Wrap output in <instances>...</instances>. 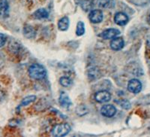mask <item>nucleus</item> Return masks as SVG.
<instances>
[{
  "mask_svg": "<svg viewBox=\"0 0 150 137\" xmlns=\"http://www.w3.org/2000/svg\"><path fill=\"white\" fill-rule=\"evenodd\" d=\"M3 97H4V93L2 92V91H0V101L3 99Z\"/></svg>",
  "mask_w": 150,
  "mask_h": 137,
  "instance_id": "b1692460",
  "label": "nucleus"
},
{
  "mask_svg": "<svg viewBox=\"0 0 150 137\" xmlns=\"http://www.w3.org/2000/svg\"><path fill=\"white\" fill-rule=\"evenodd\" d=\"M46 69L41 64H33L29 68V75L33 79L41 80V79L45 78V76H46Z\"/></svg>",
  "mask_w": 150,
  "mask_h": 137,
  "instance_id": "f257e3e1",
  "label": "nucleus"
},
{
  "mask_svg": "<svg viewBox=\"0 0 150 137\" xmlns=\"http://www.w3.org/2000/svg\"><path fill=\"white\" fill-rule=\"evenodd\" d=\"M59 102V104L61 105V106L65 108H68L69 107L71 106L72 105V102L70 98H69V96H68L66 93L63 92V91H62L60 93Z\"/></svg>",
  "mask_w": 150,
  "mask_h": 137,
  "instance_id": "6e6552de",
  "label": "nucleus"
},
{
  "mask_svg": "<svg viewBox=\"0 0 150 137\" xmlns=\"http://www.w3.org/2000/svg\"><path fill=\"white\" fill-rule=\"evenodd\" d=\"M23 34L27 39H33L35 37L36 31L32 26L26 25L23 28Z\"/></svg>",
  "mask_w": 150,
  "mask_h": 137,
  "instance_id": "ddd939ff",
  "label": "nucleus"
},
{
  "mask_svg": "<svg viewBox=\"0 0 150 137\" xmlns=\"http://www.w3.org/2000/svg\"><path fill=\"white\" fill-rule=\"evenodd\" d=\"M94 5L95 3L93 0H82L80 2V6L84 11H91L93 9Z\"/></svg>",
  "mask_w": 150,
  "mask_h": 137,
  "instance_id": "4468645a",
  "label": "nucleus"
},
{
  "mask_svg": "<svg viewBox=\"0 0 150 137\" xmlns=\"http://www.w3.org/2000/svg\"><path fill=\"white\" fill-rule=\"evenodd\" d=\"M33 17L38 20L46 19L49 17V13L45 9H39L36 10L33 14Z\"/></svg>",
  "mask_w": 150,
  "mask_h": 137,
  "instance_id": "f8f14e48",
  "label": "nucleus"
},
{
  "mask_svg": "<svg viewBox=\"0 0 150 137\" xmlns=\"http://www.w3.org/2000/svg\"><path fill=\"white\" fill-rule=\"evenodd\" d=\"M59 83L62 87L68 88L72 84V80L68 77H62L59 79Z\"/></svg>",
  "mask_w": 150,
  "mask_h": 137,
  "instance_id": "aec40b11",
  "label": "nucleus"
},
{
  "mask_svg": "<svg viewBox=\"0 0 150 137\" xmlns=\"http://www.w3.org/2000/svg\"><path fill=\"white\" fill-rule=\"evenodd\" d=\"M116 103L118 105H120V106L124 109L128 110L131 108V103L128 101V99H117V100H116Z\"/></svg>",
  "mask_w": 150,
  "mask_h": 137,
  "instance_id": "f3484780",
  "label": "nucleus"
},
{
  "mask_svg": "<svg viewBox=\"0 0 150 137\" xmlns=\"http://www.w3.org/2000/svg\"><path fill=\"white\" fill-rule=\"evenodd\" d=\"M70 21L68 17H62L58 22V28L61 31H66L69 27Z\"/></svg>",
  "mask_w": 150,
  "mask_h": 137,
  "instance_id": "2eb2a0df",
  "label": "nucleus"
},
{
  "mask_svg": "<svg viewBox=\"0 0 150 137\" xmlns=\"http://www.w3.org/2000/svg\"><path fill=\"white\" fill-rule=\"evenodd\" d=\"M128 15L124 12H118L114 16V21L119 26H124L128 22Z\"/></svg>",
  "mask_w": 150,
  "mask_h": 137,
  "instance_id": "1a4fd4ad",
  "label": "nucleus"
},
{
  "mask_svg": "<svg viewBox=\"0 0 150 137\" xmlns=\"http://www.w3.org/2000/svg\"><path fill=\"white\" fill-rule=\"evenodd\" d=\"M110 99L111 94L108 91H99L95 94V99L98 103H107L109 102Z\"/></svg>",
  "mask_w": 150,
  "mask_h": 137,
  "instance_id": "39448f33",
  "label": "nucleus"
},
{
  "mask_svg": "<svg viewBox=\"0 0 150 137\" xmlns=\"http://www.w3.org/2000/svg\"><path fill=\"white\" fill-rule=\"evenodd\" d=\"M89 18L90 21L93 24H99L103 21L104 18V14L101 10L96 9V10H92L89 13Z\"/></svg>",
  "mask_w": 150,
  "mask_h": 137,
  "instance_id": "20e7f679",
  "label": "nucleus"
},
{
  "mask_svg": "<svg viewBox=\"0 0 150 137\" xmlns=\"http://www.w3.org/2000/svg\"><path fill=\"white\" fill-rule=\"evenodd\" d=\"M85 33V24L83 21H79L76 28V34L78 36H81Z\"/></svg>",
  "mask_w": 150,
  "mask_h": 137,
  "instance_id": "dca6fc26",
  "label": "nucleus"
},
{
  "mask_svg": "<svg viewBox=\"0 0 150 137\" xmlns=\"http://www.w3.org/2000/svg\"><path fill=\"white\" fill-rule=\"evenodd\" d=\"M9 16V4L7 0H0V17L7 18Z\"/></svg>",
  "mask_w": 150,
  "mask_h": 137,
  "instance_id": "9d476101",
  "label": "nucleus"
},
{
  "mask_svg": "<svg viewBox=\"0 0 150 137\" xmlns=\"http://www.w3.org/2000/svg\"><path fill=\"white\" fill-rule=\"evenodd\" d=\"M149 20H150V15H149Z\"/></svg>",
  "mask_w": 150,
  "mask_h": 137,
  "instance_id": "a878e982",
  "label": "nucleus"
},
{
  "mask_svg": "<svg viewBox=\"0 0 150 137\" xmlns=\"http://www.w3.org/2000/svg\"><path fill=\"white\" fill-rule=\"evenodd\" d=\"M125 45V41L122 38L118 37V38H114L110 41V48L113 51H120L122 49Z\"/></svg>",
  "mask_w": 150,
  "mask_h": 137,
  "instance_id": "9b49d317",
  "label": "nucleus"
},
{
  "mask_svg": "<svg viewBox=\"0 0 150 137\" xmlns=\"http://www.w3.org/2000/svg\"><path fill=\"white\" fill-rule=\"evenodd\" d=\"M71 131V127L68 123H60L55 126L52 130V135L56 137H62L68 134Z\"/></svg>",
  "mask_w": 150,
  "mask_h": 137,
  "instance_id": "f03ea898",
  "label": "nucleus"
},
{
  "mask_svg": "<svg viewBox=\"0 0 150 137\" xmlns=\"http://www.w3.org/2000/svg\"><path fill=\"white\" fill-rule=\"evenodd\" d=\"M101 113L104 117L112 118L116 115V108L112 105H105L101 108Z\"/></svg>",
  "mask_w": 150,
  "mask_h": 137,
  "instance_id": "0eeeda50",
  "label": "nucleus"
},
{
  "mask_svg": "<svg viewBox=\"0 0 150 137\" xmlns=\"http://www.w3.org/2000/svg\"><path fill=\"white\" fill-rule=\"evenodd\" d=\"M146 43H147V45H148L149 47H150V36H149L148 38H147V40H146Z\"/></svg>",
  "mask_w": 150,
  "mask_h": 137,
  "instance_id": "393cba45",
  "label": "nucleus"
},
{
  "mask_svg": "<svg viewBox=\"0 0 150 137\" xmlns=\"http://www.w3.org/2000/svg\"><path fill=\"white\" fill-rule=\"evenodd\" d=\"M96 4L101 9H106L110 5V0H96Z\"/></svg>",
  "mask_w": 150,
  "mask_h": 137,
  "instance_id": "412c9836",
  "label": "nucleus"
},
{
  "mask_svg": "<svg viewBox=\"0 0 150 137\" xmlns=\"http://www.w3.org/2000/svg\"><path fill=\"white\" fill-rule=\"evenodd\" d=\"M36 99V96H34V95H31V96H28L24 98L22 100V103H21V106H28L30 103H33Z\"/></svg>",
  "mask_w": 150,
  "mask_h": 137,
  "instance_id": "a211bd4d",
  "label": "nucleus"
},
{
  "mask_svg": "<svg viewBox=\"0 0 150 137\" xmlns=\"http://www.w3.org/2000/svg\"><path fill=\"white\" fill-rule=\"evenodd\" d=\"M7 41V36L3 33H0V48H2L5 45Z\"/></svg>",
  "mask_w": 150,
  "mask_h": 137,
  "instance_id": "4be33fe9",
  "label": "nucleus"
},
{
  "mask_svg": "<svg viewBox=\"0 0 150 137\" xmlns=\"http://www.w3.org/2000/svg\"><path fill=\"white\" fill-rule=\"evenodd\" d=\"M120 34V31L117 29L110 28V29H105L101 33V37L104 39H112L116 38Z\"/></svg>",
  "mask_w": 150,
  "mask_h": 137,
  "instance_id": "423d86ee",
  "label": "nucleus"
},
{
  "mask_svg": "<svg viewBox=\"0 0 150 137\" xmlns=\"http://www.w3.org/2000/svg\"><path fill=\"white\" fill-rule=\"evenodd\" d=\"M128 90L133 93H138L142 90V84L138 79L133 78L129 81L128 84Z\"/></svg>",
  "mask_w": 150,
  "mask_h": 137,
  "instance_id": "7ed1b4c3",
  "label": "nucleus"
},
{
  "mask_svg": "<svg viewBox=\"0 0 150 137\" xmlns=\"http://www.w3.org/2000/svg\"><path fill=\"white\" fill-rule=\"evenodd\" d=\"M141 104L143 105H149L150 104V94L146 95L144 97L142 98Z\"/></svg>",
  "mask_w": 150,
  "mask_h": 137,
  "instance_id": "5701e85b",
  "label": "nucleus"
},
{
  "mask_svg": "<svg viewBox=\"0 0 150 137\" xmlns=\"http://www.w3.org/2000/svg\"><path fill=\"white\" fill-rule=\"evenodd\" d=\"M88 111L89 110H88L87 107L84 106V105H80V106H77V108H76V113L78 115H80V116L86 115L88 113Z\"/></svg>",
  "mask_w": 150,
  "mask_h": 137,
  "instance_id": "6ab92c4d",
  "label": "nucleus"
}]
</instances>
